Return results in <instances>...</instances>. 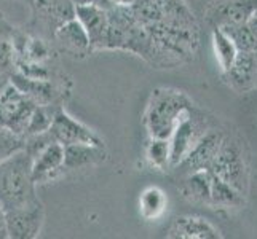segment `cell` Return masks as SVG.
I'll list each match as a JSON object with an SVG mask.
<instances>
[{"label":"cell","instance_id":"6da1fadb","mask_svg":"<svg viewBox=\"0 0 257 239\" xmlns=\"http://www.w3.org/2000/svg\"><path fill=\"white\" fill-rule=\"evenodd\" d=\"M32 180V158L21 150L0 163V207L12 210L39 202Z\"/></svg>","mask_w":257,"mask_h":239},{"label":"cell","instance_id":"7a4b0ae2","mask_svg":"<svg viewBox=\"0 0 257 239\" xmlns=\"http://www.w3.org/2000/svg\"><path fill=\"white\" fill-rule=\"evenodd\" d=\"M193 105L190 97L173 88H157L152 91L144 113L149 137L170 139L184 113Z\"/></svg>","mask_w":257,"mask_h":239},{"label":"cell","instance_id":"3957f363","mask_svg":"<svg viewBox=\"0 0 257 239\" xmlns=\"http://www.w3.org/2000/svg\"><path fill=\"white\" fill-rule=\"evenodd\" d=\"M209 171L246 196L249 190V158L243 140L225 134Z\"/></svg>","mask_w":257,"mask_h":239},{"label":"cell","instance_id":"277c9868","mask_svg":"<svg viewBox=\"0 0 257 239\" xmlns=\"http://www.w3.org/2000/svg\"><path fill=\"white\" fill-rule=\"evenodd\" d=\"M212 129L209 118L203 113L198 107H192L184 113L181 121L177 123L173 134L170 136V148H171V169L179 164L184 156L190 152V148L198 142V140Z\"/></svg>","mask_w":257,"mask_h":239},{"label":"cell","instance_id":"5b68a950","mask_svg":"<svg viewBox=\"0 0 257 239\" xmlns=\"http://www.w3.org/2000/svg\"><path fill=\"white\" fill-rule=\"evenodd\" d=\"M35 105L37 104L31 97L10 82L0 94V126H5L24 137Z\"/></svg>","mask_w":257,"mask_h":239},{"label":"cell","instance_id":"8992f818","mask_svg":"<svg viewBox=\"0 0 257 239\" xmlns=\"http://www.w3.org/2000/svg\"><path fill=\"white\" fill-rule=\"evenodd\" d=\"M45 220L42 201L32 204L5 210V231L7 237L34 239L37 237Z\"/></svg>","mask_w":257,"mask_h":239},{"label":"cell","instance_id":"52a82bcc","mask_svg":"<svg viewBox=\"0 0 257 239\" xmlns=\"http://www.w3.org/2000/svg\"><path fill=\"white\" fill-rule=\"evenodd\" d=\"M10 82L16 88H20L26 96L31 97L37 105L40 104L63 105L64 96L69 94V90L64 86L66 80H59L58 82L56 78H48V80L31 78L15 70L10 77Z\"/></svg>","mask_w":257,"mask_h":239},{"label":"cell","instance_id":"ba28073f","mask_svg":"<svg viewBox=\"0 0 257 239\" xmlns=\"http://www.w3.org/2000/svg\"><path fill=\"white\" fill-rule=\"evenodd\" d=\"M50 132L53 139L63 147L67 145H77V144H90V145H104L102 139L91 131L83 123L77 121L63 109L59 107L55 120L51 123Z\"/></svg>","mask_w":257,"mask_h":239},{"label":"cell","instance_id":"9c48e42d","mask_svg":"<svg viewBox=\"0 0 257 239\" xmlns=\"http://www.w3.org/2000/svg\"><path fill=\"white\" fill-rule=\"evenodd\" d=\"M224 136H225L224 132L216 128L209 129L206 134L190 148V152L184 156V159L174 167V169L179 172V175H187L195 171L209 169V166L217 153Z\"/></svg>","mask_w":257,"mask_h":239},{"label":"cell","instance_id":"30bf717a","mask_svg":"<svg viewBox=\"0 0 257 239\" xmlns=\"http://www.w3.org/2000/svg\"><path fill=\"white\" fill-rule=\"evenodd\" d=\"M72 18H75L72 0H34V23L51 37L61 24Z\"/></svg>","mask_w":257,"mask_h":239},{"label":"cell","instance_id":"8fae6325","mask_svg":"<svg viewBox=\"0 0 257 239\" xmlns=\"http://www.w3.org/2000/svg\"><path fill=\"white\" fill-rule=\"evenodd\" d=\"M75 18L90 37L93 50L104 48L105 37L109 29V13L97 2L75 5Z\"/></svg>","mask_w":257,"mask_h":239},{"label":"cell","instance_id":"7c38bea8","mask_svg":"<svg viewBox=\"0 0 257 239\" xmlns=\"http://www.w3.org/2000/svg\"><path fill=\"white\" fill-rule=\"evenodd\" d=\"M53 39L61 51H64L66 55L72 58H85L93 51L90 37L77 18H72V20L61 24L53 35Z\"/></svg>","mask_w":257,"mask_h":239},{"label":"cell","instance_id":"4fadbf2b","mask_svg":"<svg viewBox=\"0 0 257 239\" xmlns=\"http://www.w3.org/2000/svg\"><path fill=\"white\" fill-rule=\"evenodd\" d=\"M64 172V147L58 142H51L32 158V180L35 185L55 180Z\"/></svg>","mask_w":257,"mask_h":239},{"label":"cell","instance_id":"5bb4252c","mask_svg":"<svg viewBox=\"0 0 257 239\" xmlns=\"http://www.w3.org/2000/svg\"><path fill=\"white\" fill-rule=\"evenodd\" d=\"M230 88L238 93L252 90L257 83V64L252 51H238L232 67L222 74Z\"/></svg>","mask_w":257,"mask_h":239},{"label":"cell","instance_id":"9a60e30c","mask_svg":"<svg viewBox=\"0 0 257 239\" xmlns=\"http://www.w3.org/2000/svg\"><path fill=\"white\" fill-rule=\"evenodd\" d=\"M257 8V0H217L208 12V18L214 26L246 23Z\"/></svg>","mask_w":257,"mask_h":239},{"label":"cell","instance_id":"2e32d148","mask_svg":"<svg viewBox=\"0 0 257 239\" xmlns=\"http://www.w3.org/2000/svg\"><path fill=\"white\" fill-rule=\"evenodd\" d=\"M168 237L181 239H217L222 237L219 229L201 217H177L168 229Z\"/></svg>","mask_w":257,"mask_h":239},{"label":"cell","instance_id":"e0dca14e","mask_svg":"<svg viewBox=\"0 0 257 239\" xmlns=\"http://www.w3.org/2000/svg\"><path fill=\"white\" fill-rule=\"evenodd\" d=\"M107 159L104 145L77 144L64 147V171H77L101 164Z\"/></svg>","mask_w":257,"mask_h":239},{"label":"cell","instance_id":"ac0fdd59","mask_svg":"<svg viewBox=\"0 0 257 239\" xmlns=\"http://www.w3.org/2000/svg\"><path fill=\"white\" fill-rule=\"evenodd\" d=\"M211 171L201 169L195 171L192 174L182 175V180L179 183V191L185 199L198 204L209 206L211 202Z\"/></svg>","mask_w":257,"mask_h":239},{"label":"cell","instance_id":"d6986e66","mask_svg":"<svg viewBox=\"0 0 257 239\" xmlns=\"http://www.w3.org/2000/svg\"><path fill=\"white\" fill-rule=\"evenodd\" d=\"M212 174V172H211ZM211 207L220 209H240L244 206V194L240 193L232 185L219 179L217 175H211Z\"/></svg>","mask_w":257,"mask_h":239},{"label":"cell","instance_id":"ffe728a7","mask_svg":"<svg viewBox=\"0 0 257 239\" xmlns=\"http://www.w3.org/2000/svg\"><path fill=\"white\" fill-rule=\"evenodd\" d=\"M166 194L158 187H147L139 196L141 215L146 220H158L166 210Z\"/></svg>","mask_w":257,"mask_h":239},{"label":"cell","instance_id":"44dd1931","mask_svg":"<svg viewBox=\"0 0 257 239\" xmlns=\"http://www.w3.org/2000/svg\"><path fill=\"white\" fill-rule=\"evenodd\" d=\"M211 39H212V47H214V53L219 61L220 70H222V74H224L232 67L233 61L238 55V50L235 47V43L232 42V39H230L220 28L212 29Z\"/></svg>","mask_w":257,"mask_h":239},{"label":"cell","instance_id":"7402d4cb","mask_svg":"<svg viewBox=\"0 0 257 239\" xmlns=\"http://www.w3.org/2000/svg\"><path fill=\"white\" fill-rule=\"evenodd\" d=\"M59 107H63V105H56V104L35 105V109L31 115V120L28 123V128H26L24 136H32V134H39V132L50 131L51 123H53V120H55V115H56Z\"/></svg>","mask_w":257,"mask_h":239},{"label":"cell","instance_id":"603a6c76","mask_svg":"<svg viewBox=\"0 0 257 239\" xmlns=\"http://www.w3.org/2000/svg\"><path fill=\"white\" fill-rule=\"evenodd\" d=\"M146 159L150 166L155 167V169L165 171L168 167H171V164H170V161H171L170 140L150 137L146 145Z\"/></svg>","mask_w":257,"mask_h":239},{"label":"cell","instance_id":"cb8c5ba5","mask_svg":"<svg viewBox=\"0 0 257 239\" xmlns=\"http://www.w3.org/2000/svg\"><path fill=\"white\" fill-rule=\"evenodd\" d=\"M214 28L222 29L228 37L232 39L238 51H252L257 43V40L254 39V35L251 34L246 23L222 24V26H214Z\"/></svg>","mask_w":257,"mask_h":239},{"label":"cell","instance_id":"d4e9b609","mask_svg":"<svg viewBox=\"0 0 257 239\" xmlns=\"http://www.w3.org/2000/svg\"><path fill=\"white\" fill-rule=\"evenodd\" d=\"M24 148V137L5 126H0V163Z\"/></svg>","mask_w":257,"mask_h":239},{"label":"cell","instance_id":"484cf974","mask_svg":"<svg viewBox=\"0 0 257 239\" xmlns=\"http://www.w3.org/2000/svg\"><path fill=\"white\" fill-rule=\"evenodd\" d=\"M16 70V53L13 48L12 39L4 37L0 34V75L12 77Z\"/></svg>","mask_w":257,"mask_h":239},{"label":"cell","instance_id":"4316f807","mask_svg":"<svg viewBox=\"0 0 257 239\" xmlns=\"http://www.w3.org/2000/svg\"><path fill=\"white\" fill-rule=\"evenodd\" d=\"M246 24H247V28H249L251 34L254 35V39L257 40V8L252 12V15H251L249 18H247Z\"/></svg>","mask_w":257,"mask_h":239},{"label":"cell","instance_id":"83f0119b","mask_svg":"<svg viewBox=\"0 0 257 239\" xmlns=\"http://www.w3.org/2000/svg\"><path fill=\"white\" fill-rule=\"evenodd\" d=\"M0 234L7 237V231H5V212L0 207Z\"/></svg>","mask_w":257,"mask_h":239},{"label":"cell","instance_id":"f1b7e54d","mask_svg":"<svg viewBox=\"0 0 257 239\" xmlns=\"http://www.w3.org/2000/svg\"><path fill=\"white\" fill-rule=\"evenodd\" d=\"M10 83V77H2L0 75V94H2V91L5 90V86Z\"/></svg>","mask_w":257,"mask_h":239},{"label":"cell","instance_id":"f546056e","mask_svg":"<svg viewBox=\"0 0 257 239\" xmlns=\"http://www.w3.org/2000/svg\"><path fill=\"white\" fill-rule=\"evenodd\" d=\"M75 5H80V4H90V2H96V0H72Z\"/></svg>","mask_w":257,"mask_h":239},{"label":"cell","instance_id":"4dcf8cb0","mask_svg":"<svg viewBox=\"0 0 257 239\" xmlns=\"http://www.w3.org/2000/svg\"><path fill=\"white\" fill-rule=\"evenodd\" d=\"M252 53H254V58H255V64H257V43H255V47H254Z\"/></svg>","mask_w":257,"mask_h":239},{"label":"cell","instance_id":"1f68e13d","mask_svg":"<svg viewBox=\"0 0 257 239\" xmlns=\"http://www.w3.org/2000/svg\"><path fill=\"white\" fill-rule=\"evenodd\" d=\"M0 237H5V236H2V234H0Z\"/></svg>","mask_w":257,"mask_h":239}]
</instances>
